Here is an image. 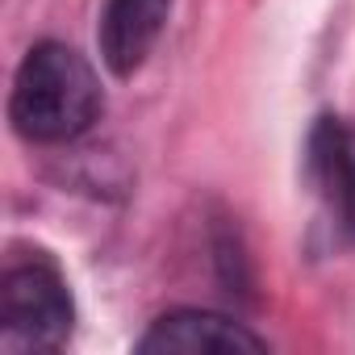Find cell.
<instances>
[{"mask_svg": "<svg viewBox=\"0 0 355 355\" xmlns=\"http://www.w3.org/2000/svg\"><path fill=\"white\" fill-rule=\"evenodd\" d=\"M138 351L142 355H239V351H263V338L222 313L175 309V313H163L138 338Z\"/></svg>", "mask_w": 355, "mask_h": 355, "instance_id": "obj_3", "label": "cell"}, {"mask_svg": "<svg viewBox=\"0 0 355 355\" xmlns=\"http://www.w3.org/2000/svg\"><path fill=\"white\" fill-rule=\"evenodd\" d=\"M71 334V297L55 268L21 263L0 284V347L5 351H55Z\"/></svg>", "mask_w": 355, "mask_h": 355, "instance_id": "obj_2", "label": "cell"}, {"mask_svg": "<svg viewBox=\"0 0 355 355\" xmlns=\"http://www.w3.org/2000/svg\"><path fill=\"white\" fill-rule=\"evenodd\" d=\"M171 0H109L101 13V59L113 76H134L155 51Z\"/></svg>", "mask_w": 355, "mask_h": 355, "instance_id": "obj_4", "label": "cell"}, {"mask_svg": "<svg viewBox=\"0 0 355 355\" xmlns=\"http://www.w3.org/2000/svg\"><path fill=\"white\" fill-rule=\"evenodd\" d=\"M101 105L92 63L63 42H38L17 67L9 117L30 142H71L101 117Z\"/></svg>", "mask_w": 355, "mask_h": 355, "instance_id": "obj_1", "label": "cell"}]
</instances>
